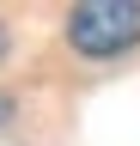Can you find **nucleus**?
Returning <instances> with one entry per match:
<instances>
[{
    "instance_id": "obj_3",
    "label": "nucleus",
    "mask_w": 140,
    "mask_h": 146,
    "mask_svg": "<svg viewBox=\"0 0 140 146\" xmlns=\"http://www.w3.org/2000/svg\"><path fill=\"white\" fill-rule=\"evenodd\" d=\"M6 110H12V104H6V98H0V122H6Z\"/></svg>"
},
{
    "instance_id": "obj_1",
    "label": "nucleus",
    "mask_w": 140,
    "mask_h": 146,
    "mask_svg": "<svg viewBox=\"0 0 140 146\" xmlns=\"http://www.w3.org/2000/svg\"><path fill=\"white\" fill-rule=\"evenodd\" d=\"M67 43L92 61H110V55H128L140 43V6L134 0H79L67 12Z\"/></svg>"
},
{
    "instance_id": "obj_2",
    "label": "nucleus",
    "mask_w": 140,
    "mask_h": 146,
    "mask_svg": "<svg viewBox=\"0 0 140 146\" xmlns=\"http://www.w3.org/2000/svg\"><path fill=\"white\" fill-rule=\"evenodd\" d=\"M0 55H6V25H0Z\"/></svg>"
}]
</instances>
